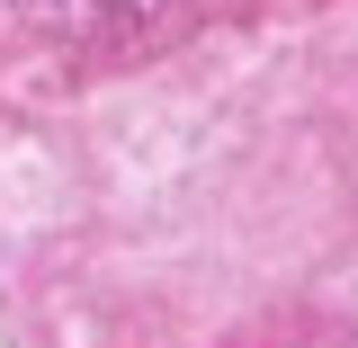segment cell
Here are the masks:
<instances>
[{"mask_svg":"<svg viewBox=\"0 0 358 348\" xmlns=\"http://www.w3.org/2000/svg\"><path fill=\"white\" fill-rule=\"evenodd\" d=\"M27 9H45V18H171V9H206V0H27Z\"/></svg>","mask_w":358,"mask_h":348,"instance_id":"obj_1","label":"cell"}]
</instances>
